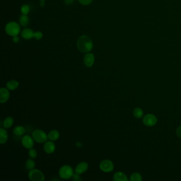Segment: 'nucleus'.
<instances>
[{
	"mask_svg": "<svg viewBox=\"0 0 181 181\" xmlns=\"http://www.w3.org/2000/svg\"><path fill=\"white\" fill-rule=\"evenodd\" d=\"M43 37V34L42 32H40V31L36 32H34V37L37 40H41Z\"/></svg>",
	"mask_w": 181,
	"mask_h": 181,
	"instance_id": "nucleus-26",
	"label": "nucleus"
},
{
	"mask_svg": "<svg viewBox=\"0 0 181 181\" xmlns=\"http://www.w3.org/2000/svg\"><path fill=\"white\" fill-rule=\"evenodd\" d=\"M40 6H42V7H44V6H45V3L44 2V1H40Z\"/></svg>",
	"mask_w": 181,
	"mask_h": 181,
	"instance_id": "nucleus-32",
	"label": "nucleus"
},
{
	"mask_svg": "<svg viewBox=\"0 0 181 181\" xmlns=\"http://www.w3.org/2000/svg\"><path fill=\"white\" fill-rule=\"evenodd\" d=\"M40 1H45V0H40Z\"/></svg>",
	"mask_w": 181,
	"mask_h": 181,
	"instance_id": "nucleus-33",
	"label": "nucleus"
},
{
	"mask_svg": "<svg viewBox=\"0 0 181 181\" xmlns=\"http://www.w3.org/2000/svg\"><path fill=\"white\" fill-rule=\"evenodd\" d=\"M44 149L45 153L52 154L54 153L55 150V145L52 141H46L44 145Z\"/></svg>",
	"mask_w": 181,
	"mask_h": 181,
	"instance_id": "nucleus-11",
	"label": "nucleus"
},
{
	"mask_svg": "<svg viewBox=\"0 0 181 181\" xmlns=\"http://www.w3.org/2000/svg\"><path fill=\"white\" fill-rule=\"evenodd\" d=\"M72 177L74 178V180H75V181H79V180L81 179L79 175V174L77 173L74 174V175Z\"/></svg>",
	"mask_w": 181,
	"mask_h": 181,
	"instance_id": "nucleus-28",
	"label": "nucleus"
},
{
	"mask_svg": "<svg viewBox=\"0 0 181 181\" xmlns=\"http://www.w3.org/2000/svg\"><path fill=\"white\" fill-rule=\"evenodd\" d=\"M26 165L27 168L28 170H32L34 169L35 167V162L32 159H29L27 160Z\"/></svg>",
	"mask_w": 181,
	"mask_h": 181,
	"instance_id": "nucleus-22",
	"label": "nucleus"
},
{
	"mask_svg": "<svg viewBox=\"0 0 181 181\" xmlns=\"http://www.w3.org/2000/svg\"><path fill=\"white\" fill-rule=\"evenodd\" d=\"M176 134L179 137L181 138V125L177 128L176 130Z\"/></svg>",
	"mask_w": 181,
	"mask_h": 181,
	"instance_id": "nucleus-29",
	"label": "nucleus"
},
{
	"mask_svg": "<svg viewBox=\"0 0 181 181\" xmlns=\"http://www.w3.org/2000/svg\"><path fill=\"white\" fill-rule=\"evenodd\" d=\"M10 93L8 89L1 88L0 89V102L4 103L9 99Z\"/></svg>",
	"mask_w": 181,
	"mask_h": 181,
	"instance_id": "nucleus-10",
	"label": "nucleus"
},
{
	"mask_svg": "<svg viewBox=\"0 0 181 181\" xmlns=\"http://www.w3.org/2000/svg\"><path fill=\"white\" fill-rule=\"evenodd\" d=\"M88 168V165L86 162H81L76 166L75 172L79 174H81L87 171Z\"/></svg>",
	"mask_w": 181,
	"mask_h": 181,
	"instance_id": "nucleus-12",
	"label": "nucleus"
},
{
	"mask_svg": "<svg viewBox=\"0 0 181 181\" xmlns=\"http://www.w3.org/2000/svg\"><path fill=\"white\" fill-rule=\"evenodd\" d=\"M74 1V0H64V2L67 5H70L72 4Z\"/></svg>",
	"mask_w": 181,
	"mask_h": 181,
	"instance_id": "nucleus-30",
	"label": "nucleus"
},
{
	"mask_svg": "<svg viewBox=\"0 0 181 181\" xmlns=\"http://www.w3.org/2000/svg\"><path fill=\"white\" fill-rule=\"evenodd\" d=\"M29 179L32 181H44L45 176L40 170L32 169L30 170L28 174Z\"/></svg>",
	"mask_w": 181,
	"mask_h": 181,
	"instance_id": "nucleus-5",
	"label": "nucleus"
},
{
	"mask_svg": "<svg viewBox=\"0 0 181 181\" xmlns=\"http://www.w3.org/2000/svg\"><path fill=\"white\" fill-rule=\"evenodd\" d=\"M32 137L34 141L40 143L47 141L48 138L45 132L40 129H37L34 131L32 132Z\"/></svg>",
	"mask_w": 181,
	"mask_h": 181,
	"instance_id": "nucleus-4",
	"label": "nucleus"
},
{
	"mask_svg": "<svg viewBox=\"0 0 181 181\" xmlns=\"http://www.w3.org/2000/svg\"><path fill=\"white\" fill-rule=\"evenodd\" d=\"M157 119L155 115L153 114H147L145 115L143 119L144 124L146 126H153L156 124Z\"/></svg>",
	"mask_w": 181,
	"mask_h": 181,
	"instance_id": "nucleus-7",
	"label": "nucleus"
},
{
	"mask_svg": "<svg viewBox=\"0 0 181 181\" xmlns=\"http://www.w3.org/2000/svg\"><path fill=\"white\" fill-rule=\"evenodd\" d=\"M26 130H25V128L20 125L15 126L13 129V133L17 136H21L24 134Z\"/></svg>",
	"mask_w": 181,
	"mask_h": 181,
	"instance_id": "nucleus-18",
	"label": "nucleus"
},
{
	"mask_svg": "<svg viewBox=\"0 0 181 181\" xmlns=\"http://www.w3.org/2000/svg\"><path fill=\"white\" fill-rule=\"evenodd\" d=\"M77 47L82 53H89L93 49V41L89 36H81L78 40Z\"/></svg>",
	"mask_w": 181,
	"mask_h": 181,
	"instance_id": "nucleus-1",
	"label": "nucleus"
},
{
	"mask_svg": "<svg viewBox=\"0 0 181 181\" xmlns=\"http://www.w3.org/2000/svg\"><path fill=\"white\" fill-rule=\"evenodd\" d=\"M143 111L140 108H136L133 111V115L137 119H140L143 116Z\"/></svg>",
	"mask_w": 181,
	"mask_h": 181,
	"instance_id": "nucleus-21",
	"label": "nucleus"
},
{
	"mask_svg": "<svg viewBox=\"0 0 181 181\" xmlns=\"http://www.w3.org/2000/svg\"><path fill=\"white\" fill-rule=\"evenodd\" d=\"M131 180L132 181H140L142 180L141 176L137 173L132 174L131 176Z\"/></svg>",
	"mask_w": 181,
	"mask_h": 181,
	"instance_id": "nucleus-23",
	"label": "nucleus"
},
{
	"mask_svg": "<svg viewBox=\"0 0 181 181\" xmlns=\"http://www.w3.org/2000/svg\"><path fill=\"white\" fill-rule=\"evenodd\" d=\"M8 140V134L7 131L4 128H0V143L2 145L6 143Z\"/></svg>",
	"mask_w": 181,
	"mask_h": 181,
	"instance_id": "nucleus-14",
	"label": "nucleus"
},
{
	"mask_svg": "<svg viewBox=\"0 0 181 181\" xmlns=\"http://www.w3.org/2000/svg\"><path fill=\"white\" fill-rule=\"evenodd\" d=\"M59 174L62 179H69L74 175V170L69 165H64L59 170Z\"/></svg>",
	"mask_w": 181,
	"mask_h": 181,
	"instance_id": "nucleus-3",
	"label": "nucleus"
},
{
	"mask_svg": "<svg viewBox=\"0 0 181 181\" xmlns=\"http://www.w3.org/2000/svg\"><path fill=\"white\" fill-rule=\"evenodd\" d=\"M83 62L86 66L90 68L93 66L95 62V57L93 53H87L83 59Z\"/></svg>",
	"mask_w": 181,
	"mask_h": 181,
	"instance_id": "nucleus-9",
	"label": "nucleus"
},
{
	"mask_svg": "<svg viewBox=\"0 0 181 181\" xmlns=\"http://www.w3.org/2000/svg\"><path fill=\"white\" fill-rule=\"evenodd\" d=\"M34 32L31 29L26 28L21 32V36L26 40H30L34 37Z\"/></svg>",
	"mask_w": 181,
	"mask_h": 181,
	"instance_id": "nucleus-13",
	"label": "nucleus"
},
{
	"mask_svg": "<svg viewBox=\"0 0 181 181\" xmlns=\"http://www.w3.org/2000/svg\"><path fill=\"white\" fill-rule=\"evenodd\" d=\"M13 41L15 43H18L19 42V38L17 36H13Z\"/></svg>",
	"mask_w": 181,
	"mask_h": 181,
	"instance_id": "nucleus-31",
	"label": "nucleus"
},
{
	"mask_svg": "<svg viewBox=\"0 0 181 181\" xmlns=\"http://www.w3.org/2000/svg\"><path fill=\"white\" fill-rule=\"evenodd\" d=\"M100 170L104 172H110L112 171L114 169L113 163L110 160H104L100 162Z\"/></svg>",
	"mask_w": 181,
	"mask_h": 181,
	"instance_id": "nucleus-6",
	"label": "nucleus"
},
{
	"mask_svg": "<svg viewBox=\"0 0 181 181\" xmlns=\"http://www.w3.org/2000/svg\"><path fill=\"white\" fill-rule=\"evenodd\" d=\"M13 124V119L11 117H6L3 122V126L4 128H9L11 127Z\"/></svg>",
	"mask_w": 181,
	"mask_h": 181,
	"instance_id": "nucleus-20",
	"label": "nucleus"
},
{
	"mask_svg": "<svg viewBox=\"0 0 181 181\" xmlns=\"http://www.w3.org/2000/svg\"><path fill=\"white\" fill-rule=\"evenodd\" d=\"M29 11H30V8L28 5L24 4L21 6V13H23V15H27Z\"/></svg>",
	"mask_w": 181,
	"mask_h": 181,
	"instance_id": "nucleus-24",
	"label": "nucleus"
},
{
	"mask_svg": "<svg viewBox=\"0 0 181 181\" xmlns=\"http://www.w3.org/2000/svg\"><path fill=\"white\" fill-rule=\"evenodd\" d=\"M34 139L30 136L26 135L23 137L21 140L22 144L24 147L27 149H30L32 148L34 145Z\"/></svg>",
	"mask_w": 181,
	"mask_h": 181,
	"instance_id": "nucleus-8",
	"label": "nucleus"
},
{
	"mask_svg": "<svg viewBox=\"0 0 181 181\" xmlns=\"http://www.w3.org/2000/svg\"><path fill=\"white\" fill-rule=\"evenodd\" d=\"M78 1L82 5L88 6L92 3L93 0H78Z\"/></svg>",
	"mask_w": 181,
	"mask_h": 181,
	"instance_id": "nucleus-27",
	"label": "nucleus"
},
{
	"mask_svg": "<svg viewBox=\"0 0 181 181\" xmlns=\"http://www.w3.org/2000/svg\"><path fill=\"white\" fill-rule=\"evenodd\" d=\"M60 137V133H59V131H57L55 130H53L49 132L48 135V137L51 141H56Z\"/></svg>",
	"mask_w": 181,
	"mask_h": 181,
	"instance_id": "nucleus-17",
	"label": "nucleus"
},
{
	"mask_svg": "<svg viewBox=\"0 0 181 181\" xmlns=\"http://www.w3.org/2000/svg\"><path fill=\"white\" fill-rule=\"evenodd\" d=\"M113 179L115 181H126L128 179L123 172H117L114 175Z\"/></svg>",
	"mask_w": 181,
	"mask_h": 181,
	"instance_id": "nucleus-15",
	"label": "nucleus"
},
{
	"mask_svg": "<svg viewBox=\"0 0 181 181\" xmlns=\"http://www.w3.org/2000/svg\"><path fill=\"white\" fill-rule=\"evenodd\" d=\"M19 22L20 25L23 27H26L28 25L29 18L27 15H23L19 18Z\"/></svg>",
	"mask_w": 181,
	"mask_h": 181,
	"instance_id": "nucleus-19",
	"label": "nucleus"
},
{
	"mask_svg": "<svg viewBox=\"0 0 181 181\" xmlns=\"http://www.w3.org/2000/svg\"><path fill=\"white\" fill-rule=\"evenodd\" d=\"M19 83L15 80H10L6 83V88L10 90H15L19 87Z\"/></svg>",
	"mask_w": 181,
	"mask_h": 181,
	"instance_id": "nucleus-16",
	"label": "nucleus"
},
{
	"mask_svg": "<svg viewBox=\"0 0 181 181\" xmlns=\"http://www.w3.org/2000/svg\"><path fill=\"white\" fill-rule=\"evenodd\" d=\"M6 32L11 36H17L20 32V27L15 22H10L6 25Z\"/></svg>",
	"mask_w": 181,
	"mask_h": 181,
	"instance_id": "nucleus-2",
	"label": "nucleus"
},
{
	"mask_svg": "<svg viewBox=\"0 0 181 181\" xmlns=\"http://www.w3.org/2000/svg\"><path fill=\"white\" fill-rule=\"evenodd\" d=\"M28 154L29 156L32 158H35L36 157H37V153L36 150H35V149H32V148H31V149H29L28 152Z\"/></svg>",
	"mask_w": 181,
	"mask_h": 181,
	"instance_id": "nucleus-25",
	"label": "nucleus"
}]
</instances>
